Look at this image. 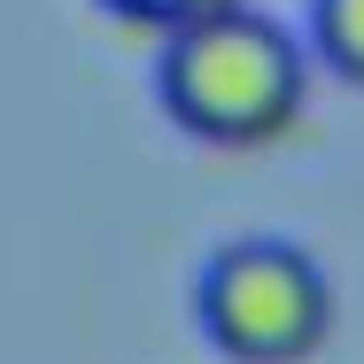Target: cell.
Returning a JSON list of instances; mask_svg holds the SVG:
<instances>
[{
  "label": "cell",
  "instance_id": "cell-1",
  "mask_svg": "<svg viewBox=\"0 0 364 364\" xmlns=\"http://www.w3.org/2000/svg\"><path fill=\"white\" fill-rule=\"evenodd\" d=\"M155 101L202 147H272L310 109V55L287 23L232 0V8H210L163 31Z\"/></svg>",
  "mask_w": 364,
  "mask_h": 364
},
{
  "label": "cell",
  "instance_id": "cell-2",
  "mask_svg": "<svg viewBox=\"0 0 364 364\" xmlns=\"http://www.w3.org/2000/svg\"><path fill=\"white\" fill-rule=\"evenodd\" d=\"M194 318L225 364H310L333 333V279L310 248L248 232L202 264Z\"/></svg>",
  "mask_w": 364,
  "mask_h": 364
},
{
  "label": "cell",
  "instance_id": "cell-3",
  "mask_svg": "<svg viewBox=\"0 0 364 364\" xmlns=\"http://www.w3.org/2000/svg\"><path fill=\"white\" fill-rule=\"evenodd\" d=\"M310 55L341 85H364V0H310Z\"/></svg>",
  "mask_w": 364,
  "mask_h": 364
},
{
  "label": "cell",
  "instance_id": "cell-4",
  "mask_svg": "<svg viewBox=\"0 0 364 364\" xmlns=\"http://www.w3.org/2000/svg\"><path fill=\"white\" fill-rule=\"evenodd\" d=\"M101 8L124 16V23H140V31H178V23H194L210 8H232V0H101Z\"/></svg>",
  "mask_w": 364,
  "mask_h": 364
}]
</instances>
